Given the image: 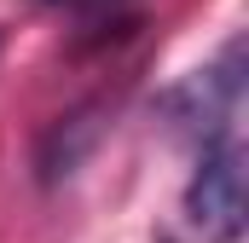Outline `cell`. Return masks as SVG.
<instances>
[{
	"label": "cell",
	"mask_w": 249,
	"mask_h": 243,
	"mask_svg": "<svg viewBox=\"0 0 249 243\" xmlns=\"http://www.w3.org/2000/svg\"><path fill=\"white\" fill-rule=\"evenodd\" d=\"M238 99H244V41H226V52L209 64V69H197L191 81H180L162 99V110L174 116V127H186V133H197L209 145V139L232 133Z\"/></svg>",
	"instance_id": "7a4b0ae2"
},
{
	"label": "cell",
	"mask_w": 249,
	"mask_h": 243,
	"mask_svg": "<svg viewBox=\"0 0 249 243\" xmlns=\"http://www.w3.org/2000/svg\"><path fill=\"white\" fill-rule=\"evenodd\" d=\"M244 145L238 133H220L197 151V168L186 180V220L203 232V243H238L244 238Z\"/></svg>",
	"instance_id": "6da1fadb"
},
{
	"label": "cell",
	"mask_w": 249,
	"mask_h": 243,
	"mask_svg": "<svg viewBox=\"0 0 249 243\" xmlns=\"http://www.w3.org/2000/svg\"><path fill=\"white\" fill-rule=\"evenodd\" d=\"M41 6H70V12H105V6H122V0H41Z\"/></svg>",
	"instance_id": "3957f363"
}]
</instances>
